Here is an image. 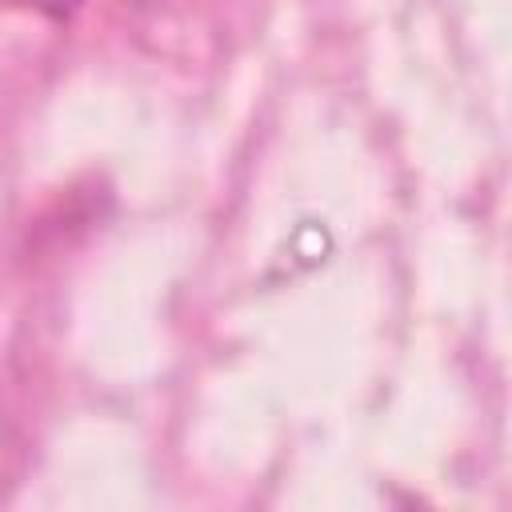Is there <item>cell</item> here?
Wrapping results in <instances>:
<instances>
[{
	"instance_id": "obj_1",
	"label": "cell",
	"mask_w": 512,
	"mask_h": 512,
	"mask_svg": "<svg viewBox=\"0 0 512 512\" xmlns=\"http://www.w3.org/2000/svg\"><path fill=\"white\" fill-rule=\"evenodd\" d=\"M0 4H4V8L36 12V16L52 20V24H64V20H72V16L80 12V4H84V0H0Z\"/></svg>"
}]
</instances>
